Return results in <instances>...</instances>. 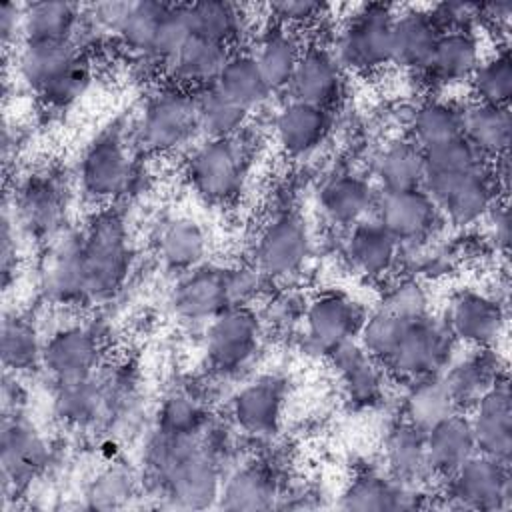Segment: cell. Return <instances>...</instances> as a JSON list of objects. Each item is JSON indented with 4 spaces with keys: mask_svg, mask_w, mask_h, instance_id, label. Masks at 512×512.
<instances>
[{
    "mask_svg": "<svg viewBox=\"0 0 512 512\" xmlns=\"http://www.w3.org/2000/svg\"><path fill=\"white\" fill-rule=\"evenodd\" d=\"M82 262L86 300L112 296L128 276L130 242L122 216L114 210L98 212L82 232Z\"/></svg>",
    "mask_w": 512,
    "mask_h": 512,
    "instance_id": "6da1fadb",
    "label": "cell"
},
{
    "mask_svg": "<svg viewBox=\"0 0 512 512\" xmlns=\"http://www.w3.org/2000/svg\"><path fill=\"white\" fill-rule=\"evenodd\" d=\"M388 4H362L336 40V60L354 72H372L392 62V22Z\"/></svg>",
    "mask_w": 512,
    "mask_h": 512,
    "instance_id": "7a4b0ae2",
    "label": "cell"
},
{
    "mask_svg": "<svg viewBox=\"0 0 512 512\" xmlns=\"http://www.w3.org/2000/svg\"><path fill=\"white\" fill-rule=\"evenodd\" d=\"M446 480V498L456 508L506 510L512 506L510 462L476 452Z\"/></svg>",
    "mask_w": 512,
    "mask_h": 512,
    "instance_id": "3957f363",
    "label": "cell"
},
{
    "mask_svg": "<svg viewBox=\"0 0 512 512\" xmlns=\"http://www.w3.org/2000/svg\"><path fill=\"white\" fill-rule=\"evenodd\" d=\"M454 344L456 338L446 322L428 316L406 326L394 354L384 366L406 384L430 374H440L450 362Z\"/></svg>",
    "mask_w": 512,
    "mask_h": 512,
    "instance_id": "277c9868",
    "label": "cell"
},
{
    "mask_svg": "<svg viewBox=\"0 0 512 512\" xmlns=\"http://www.w3.org/2000/svg\"><path fill=\"white\" fill-rule=\"evenodd\" d=\"M198 130L196 100L182 88L152 96L138 122V142L148 152H170Z\"/></svg>",
    "mask_w": 512,
    "mask_h": 512,
    "instance_id": "5b68a950",
    "label": "cell"
},
{
    "mask_svg": "<svg viewBox=\"0 0 512 512\" xmlns=\"http://www.w3.org/2000/svg\"><path fill=\"white\" fill-rule=\"evenodd\" d=\"M244 170L246 154L236 136L208 138L188 162V178L194 190L210 202L230 200L240 190Z\"/></svg>",
    "mask_w": 512,
    "mask_h": 512,
    "instance_id": "8992f818",
    "label": "cell"
},
{
    "mask_svg": "<svg viewBox=\"0 0 512 512\" xmlns=\"http://www.w3.org/2000/svg\"><path fill=\"white\" fill-rule=\"evenodd\" d=\"M132 178V160L120 128H108L94 138L80 160V184L94 202L120 196Z\"/></svg>",
    "mask_w": 512,
    "mask_h": 512,
    "instance_id": "52a82bcc",
    "label": "cell"
},
{
    "mask_svg": "<svg viewBox=\"0 0 512 512\" xmlns=\"http://www.w3.org/2000/svg\"><path fill=\"white\" fill-rule=\"evenodd\" d=\"M166 498L178 508H206L220 494V472L214 456L196 442L188 446L160 476Z\"/></svg>",
    "mask_w": 512,
    "mask_h": 512,
    "instance_id": "ba28073f",
    "label": "cell"
},
{
    "mask_svg": "<svg viewBox=\"0 0 512 512\" xmlns=\"http://www.w3.org/2000/svg\"><path fill=\"white\" fill-rule=\"evenodd\" d=\"M258 336L260 324L248 306L224 308L208 326V358L220 370H236L252 358L258 346Z\"/></svg>",
    "mask_w": 512,
    "mask_h": 512,
    "instance_id": "9c48e42d",
    "label": "cell"
},
{
    "mask_svg": "<svg viewBox=\"0 0 512 512\" xmlns=\"http://www.w3.org/2000/svg\"><path fill=\"white\" fill-rule=\"evenodd\" d=\"M304 322L310 346L328 354L336 346L354 340L364 324V314L352 298L340 292H324L306 306Z\"/></svg>",
    "mask_w": 512,
    "mask_h": 512,
    "instance_id": "30bf717a",
    "label": "cell"
},
{
    "mask_svg": "<svg viewBox=\"0 0 512 512\" xmlns=\"http://www.w3.org/2000/svg\"><path fill=\"white\" fill-rule=\"evenodd\" d=\"M438 214L436 202L424 188L382 192L374 202V220L398 244L426 236L434 228Z\"/></svg>",
    "mask_w": 512,
    "mask_h": 512,
    "instance_id": "8fae6325",
    "label": "cell"
},
{
    "mask_svg": "<svg viewBox=\"0 0 512 512\" xmlns=\"http://www.w3.org/2000/svg\"><path fill=\"white\" fill-rule=\"evenodd\" d=\"M502 304L476 290H460L448 306L446 326L456 340L476 348H492L504 328Z\"/></svg>",
    "mask_w": 512,
    "mask_h": 512,
    "instance_id": "7c38bea8",
    "label": "cell"
},
{
    "mask_svg": "<svg viewBox=\"0 0 512 512\" xmlns=\"http://www.w3.org/2000/svg\"><path fill=\"white\" fill-rule=\"evenodd\" d=\"M470 426L478 452L502 462L512 456V398L508 376L500 378L472 404Z\"/></svg>",
    "mask_w": 512,
    "mask_h": 512,
    "instance_id": "4fadbf2b",
    "label": "cell"
},
{
    "mask_svg": "<svg viewBox=\"0 0 512 512\" xmlns=\"http://www.w3.org/2000/svg\"><path fill=\"white\" fill-rule=\"evenodd\" d=\"M310 250V236L304 222L294 214L276 218L256 242L258 270L268 276H286L298 270Z\"/></svg>",
    "mask_w": 512,
    "mask_h": 512,
    "instance_id": "5bb4252c",
    "label": "cell"
},
{
    "mask_svg": "<svg viewBox=\"0 0 512 512\" xmlns=\"http://www.w3.org/2000/svg\"><path fill=\"white\" fill-rule=\"evenodd\" d=\"M42 364L56 384L90 378L98 364V340L82 326H64L42 344Z\"/></svg>",
    "mask_w": 512,
    "mask_h": 512,
    "instance_id": "9a60e30c",
    "label": "cell"
},
{
    "mask_svg": "<svg viewBox=\"0 0 512 512\" xmlns=\"http://www.w3.org/2000/svg\"><path fill=\"white\" fill-rule=\"evenodd\" d=\"M288 90L292 100L328 110L342 92V66L334 52L324 46L304 48Z\"/></svg>",
    "mask_w": 512,
    "mask_h": 512,
    "instance_id": "2e32d148",
    "label": "cell"
},
{
    "mask_svg": "<svg viewBox=\"0 0 512 512\" xmlns=\"http://www.w3.org/2000/svg\"><path fill=\"white\" fill-rule=\"evenodd\" d=\"M334 366L346 400L356 408L374 406L382 400L384 382L378 362L368 356L360 342L348 340L326 354Z\"/></svg>",
    "mask_w": 512,
    "mask_h": 512,
    "instance_id": "e0dca14e",
    "label": "cell"
},
{
    "mask_svg": "<svg viewBox=\"0 0 512 512\" xmlns=\"http://www.w3.org/2000/svg\"><path fill=\"white\" fill-rule=\"evenodd\" d=\"M176 314L184 320H212L230 308L226 268H194L176 286L172 296Z\"/></svg>",
    "mask_w": 512,
    "mask_h": 512,
    "instance_id": "ac0fdd59",
    "label": "cell"
},
{
    "mask_svg": "<svg viewBox=\"0 0 512 512\" xmlns=\"http://www.w3.org/2000/svg\"><path fill=\"white\" fill-rule=\"evenodd\" d=\"M284 408V384L272 376L258 378L232 398V418L248 434L276 432Z\"/></svg>",
    "mask_w": 512,
    "mask_h": 512,
    "instance_id": "d6986e66",
    "label": "cell"
},
{
    "mask_svg": "<svg viewBox=\"0 0 512 512\" xmlns=\"http://www.w3.org/2000/svg\"><path fill=\"white\" fill-rule=\"evenodd\" d=\"M442 34L430 10L410 8L398 12L392 22V62L424 72Z\"/></svg>",
    "mask_w": 512,
    "mask_h": 512,
    "instance_id": "ffe728a7",
    "label": "cell"
},
{
    "mask_svg": "<svg viewBox=\"0 0 512 512\" xmlns=\"http://www.w3.org/2000/svg\"><path fill=\"white\" fill-rule=\"evenodd\" d=\"M80 56L76 40H22L16 68L24 84L42 94Z\"/></svg>",
    "mask_w": 512,
    "mask_h": 512,
    "instance_id": "44dd1931",
    "label": "cell"
},
{
    "mask_svg": "<svg viewBox=\"0 0 512 512\" xmlns=\"http://www.w3.org/2000/svg\"><path fill=\"white\" fill-rule=\"evenodd\" d=\"M478 452L468 416L454 412L426 430V458L430 474L448 478Z\"/></svg>",
    "mask_w": 512,
    "mask_h": 512,
    "instance_id": "7402d4cb",
    "label": "cell"
},
{
    "mask_svg": "<svg viewBox=\"0 0 512 512\" xmlns=\"http://www.w3.org/2000/svg\"><path fill=\"white\" fill-rule=\"evenodd\" d=\"M484 164V158L464 138H454L434 148L424 150V180L422 188L436 202L448 188H452L466 174Z\"/></svg>",
    "mask_w": 512,
    "mask_h": 512,
    "instance_id": "603a6c76",
    "label": "cell"
},
{
    "mask_svg": "<svg viewBox=\"0 0 512 512\" xmlns=\"http://www.w3.org/2000/svg\"><path fill=\"white\" fill-rule=\"evenodd\" d=\"M498 200V186L494 172L486 164L476 168L448 188L438 200L436 206L444 212L454 224L466 226L484 218L492 204Z\"/></svg>",
    "mask_w": 512,
    "mask_h": 512,
    "instance_id": "cb8c5ba5",
    "label": "cell"
},
{
    "mask_svg": "<svg viewBox=\"0 0 512 512\" xmlns=\"http://www.w3.org/2000/svg\"><path fill=\"white\" fill-rule=\"evenodd\" d=\"M276 140L290 156L312 152L330 130V116L326 108L306 102L290 100L280 108L274 122Z\"/></svg>",
    "mask_w": 512,
    "mask_h": 512,
    "instance_id": "d4e9b609",
    "label": "cell"
},
{
    "mask_svg": "<svg viewBox=\"0 0 512 512\" xmlns=\"http://www.w3.org/2000/svg\"><path fill=\"white\" fill-rule=\"evenodd\" d=\"M480 64V42L474 30H444L424 74L436 84L470 80Z\"/></svg>",
    "mask_w": 512,
    "mask_h": 512,
    "instance_id": "484cf974",
    "label": "cell"
},
{
    "mask_svg": "<svg viewBox=\"0 0 512 512\" xmlns=\"http://www.w3.org/2000/svg\"><path fill=\"white\" fill-rule=\"evenodd\" d=\"M498 354L492 348H476L466 358L452 364L444 374L456 408H472L500 378L506 376Z\"/></svg>",
    "mask_w": 512,
    "mask_h": 512,
    "instance_id": "4316f807",
    "label": "cell"
},
{
    "mask_svg": "<svg viewBox=\"0 0 512 512\" xmlns=\"http://www.w3.org/2000/svg\"><path fill=\"white\" fill-rule=\"evenodd\" d=\"M418 490L396 478H384L376 472L358 474L340 496L344 510H402L418 506Z\"/></svg>",
    "mask_w": 512,
    "mask_h": 512,
    "instance_id": "83f0119b",
    "label": "cell"
},
{
    "mask_svg": "<svg viewBox=\"0 0 512 512\" xmlns=\"http://www.w3.org/2000/svg\"><path fill=\"white\" fill-rule=\"evenodd\" d=\"M512 120L508 106L474 102L462 110V136L482 158H500L508 152Z\"/></svg>",
    "mask_w": 512,
    "mask_h": 512,
    "instance_id": "f1b7e54d",
    "label": "cell"
},
{
    "mask_svg": "<svg viewBox=\"0 0 512 512\" xmlns=\"http://www.w3.org/2000/svg\"><path fill=\"white\" fill-rule=\"evenodd\" d=\"M376 196L368 180L356 174H340L324 184L320 190V208L324 216L342 226H354L366 220L374 210Z\"/></svg>",
    "mask_w": 512,
    "mask_h": 512,
    "instance_id": "f546056e",
    "label": "cell"
},
{
    "mask_svg": "<svg viewBox=\"0 0 512 512\" xmlns=\"http://www.w3.org/2000/svg\"><path fill=\"white\" fill-rule=\"evenodd\" d=\"M454 412L460 410L456 408V402L442 372L408 382L402 400V414L404 420L412 426L426 432Z\"/></svg>",
    "mask_w": 512,
    "mask_h": 512,
    "instance_id": "4dcf8cb0",
    "label": "cell"
},
{
    "mask_svg": "<svg viewBox=\"0 0 512 512\" xmlns=\"http://www.w3.org/2000/svg\"><path fill=\"white\" fill-rule=\"evenodd\" d=\"M44 286L46 292L60 302L86 300L82 234L66 236L54 246L44 270Z\"/></svg>",
    "mask_w": 512,
    "mask_h": 512,
    "instance_id": "1f68e13d",
    "label": "cell"
},
{
    "mask_svg": "<svg viewBox=\"0 0 512 512\" xmlns=\"http://www.w3.org/2000/svg\"><path fill=\"white\" fill-rule=\"evenodd\" d=\"M398 242L376 220H362L352 226L346 240V256L354 270L364 276L388 272L396 260Z\"/></svg>",
    "mask_w": 512,
    "mask_h": 512,
    "instance_id": "d6a6232c",
    "label": "cell"
},
{
    "mask_svg": "<svg viewBox=\"0 0 512 512\" xmlns=\"http://www.w3.org/2000/svg\"><path fill=\"white\" fill-rule=\"evenodd\" d=\"M384 458L392 478L416 484L430 474L426 458V432L402 420L390 428L384 440Z\"/></svg>",
    "mask_w": 512,
    "mask_h": 512,
    "instance_id": "836d02e7",
    "label": "cell"
},
{
    "mask_svg": "<svg viewBox=\"0 0 512 512\" xmlns=\"http://www.w3.org/2000/svg\"><path fill=\"white\" fill-rule=\"evenodd\" d=\"M302 50L298 36L288 26L274 24L262 34L254 58L270 90L288 88Z\"/></svg>",
    "mask_w": 512,
    "mask_h": 512,
    "instance_id": "e575fe53",
    "label": "cell"
},
{
    "mask_svg": "<svg viewBox=\"0 0 512 512\" xmlns=\"http://www.w3.org/2000/svg\"><path fill=\"white\" fill-rule=\"evenodd\" d=\"M228 56L230 50L226 44L190 36L180 52L168 62V70L180 84L206 88L216 82Z\"/></svg>",
    "mask_w": 512,
    "mask_h": 512,
    "instance_id": "d590c367",
    "label": "cell"
},
{
    "mask_svg": "<svg viewBox=\"0 0 512 512\" xmlns=\"http://www.w3.org/2000/svg\"><path fill=\"white\" fill-rule=\"evenodd\" d=\"M46 460V444L26 422L14 418L2 430V470L4 478L16 484L26 482Z\"/></svg>",
    "mask_w": 512,
    "mask_h": 512,
    "instance_id": "8d00e7d4",
    "label": "cell"
},
{
    "mask_svg": "<svg viewBox=\"0 0 512 512\" xmlns=\"http://www.w3.org/2000/svg\"><path fill=\"white\" fill-rule=\"evenodd\" d=\"M374 174L382 192L422 188L424 150L414 140L392 142L378 154Z\"/></svg>",
    "mask_w": 512,
    "mask_h": 512,
    "instance_id": "74e56055",
    "label": "cell"
},
{
    "mask_svg": "<svg viewBox=\"0 0 512 512\" xmlns=\"http://www.w3.org/2000/svg\"><path fill=\"white\" fill-rule=\"evenodd\" d=\"M214 86L248 112L264 104L272 94L250 52H230Z\"/></svg>",
    "mask_w": 512,
    "mask_h": 512,
    "instance_id": "f35d334b",
    "label": "cell"
},
{
    "mask_svg": "<svg viewBox=\"0 0 512 512\" xmlns=\"http://www.w3.org/2000/svg\"><path fill=\"white\" fill-rule=\"evenodd\" d=\"M62 216V194L52 180L36 178L24 184L14 200V218L32 234H50Z\"/></svg>",
    "mask_w": 512,
    "mask_h": 512,
    "instance_id": "ab89813d",
    "label": "cell"
},
{
    "mask_svg": "<svg viewBox=\"0 0 512 512\" xmlns=\"http://www.w3.org/2000/svg\"><path fill=\"white\" fill-rule=\"evenodd\" d=\"M78 22L72 2H32L22 6V40H76Z\"/></svg>",
    "mask_w": 512,
    "mask_h": 512,
    "instance_id": "60d3db41",
    "label": "cell"
},
{
    "mask_svg": "<svg viewBox=\"0 0 512 512\" xmlns=\"http://www.w3.org/2000/svg\"><path fill=\"white\" fill-rule=\"evenodd\" d=\"M206 234L202 226L190 218L168 222L158 236V254L172 270H194L206 254Z\"/></svg>",
    "mask_w": 512,
    "mask_h": 512,
    "instance_id": "b9f144b4",
    "label": "cell"
},
{
    "mask_svg": "<svg viewBox=\"0 0 512 512\" xmlns=\"http://www.w3.org/2000/svg\"><path fill=\"white\" fill-rule=\"evenodd\" d=\"M276 486L260 466H244L228 476L220 486L218 504L224 510H266L274 506Z\"/></svg>",
    "mask_w": 512,
    "mask_h": 512,
    "instance_id": "7bdbcfd3",
    "label": "cell"
},
{
    "mask_svg": "<svg viewBox=\"0 0 512 512\" xmlns=\"http://www.w3.org/2000/svg\"><path fill=\"white\" fill-rule=\"evenodd\" d=\"M462 110L446 100H428L416 108L410 120L412 140L422 148H434L462 136Z\"/></svg>",
    "mask_w": 512,
    "mask_h": 512,
    "instance_id": "ee69618b",
    "label": "cell"
},
{
    "mask_svg": "<svg viewBox=\"0 0 512 512\" xmlns=\"http://www.w3.org/2000/svg\"><path fill=\"white\" fill-rule=\"evenodd\" d=\"M196 100V116L198 130H202L208 138H232L244 126L248 118V110L230 100L224 92H220L214 84L200 88Z\"/></svg>",
    "mask_w": 512,
    "mask_h": 512,
    "instance_id": "f6af8a7d",
    "label": "cell"
},
{
    "mask_svg": "<svg viewBox=\"0 0 512 512\" xmlns=\"http://www.w3.org/2000/svg\"><path fill=\"white\" fill-rule=\"evenodd\" d=\"M186 16L192 36L230 46L242 30V12L236 4L206 0L186 4Z\"/></svg>",
    "mask_w": 512,
    "mask_h": 512,
    "instance_id": "bcb514c9",
    "label": "cell"
},
{
    "mask_svg": "<svg viewBox=\"0 0 512 512\" xmlns=\"http://www.w3.org/2000/svg\"><path fill=\"white\" fill-rule=\"evenodd\" d=\"M168 10V4L154 0L128 2V8L116 26V36L122 44L140 56H150L158 26Z\"/></svg>",
    "mask_w": 512,
    "mask_h": 512,
    "instance_id": "7dc6e473",
    "label": "cell"
},
{
    "mask_svg": "<svg viewBox=\"0 0 512 512\" xmlns=\"http://www.w3.org/2000/svg\"><path fill=\"white\" fill-rule=\"evenodd\" d=\"M476 102L490 106H508L512 96V60L508 48L498 50L488 60H480L470 76Z\"/></svg>",
    "mask_w": 512,
    "mask_h": 512,
    "instance_id": "c3c4849f",
    "label": "cell"
},
{
    "mask_svg": "<svg viewBox=\"0 0 512 512\" xmlns=\"http://www.w3.org/2000/svg\"><path fill=\"white\" fill-rule=\"evenodd\" d=\"M2 360L10 370H30L42 362V344L24 318H6L2 324Z\"/></svg>",
    "mask_w": 512,
    "mask_h": 512,
    "instance_id": "681fc988",
    "label": "cell"
},
{
    "mask_svg": "<svg viewBox=\"0 0 512 512\" xmlns=\"http://www.w3.org/2000/svg\"><path fill=\"white\" fill-rule=\"evenodd\" d=\"M54 404L60 418L74 424H84L96 418L102 404V392L94 384L92 376L84 380L58 382Z\"/></svg>",
    "mask_w": 512,
    "mask_h": 512,
    "instance_id": "f907efd6",
    "label": "cell"
},
{
    "mask_svg": "<svg viewBox=\"0 0 512 512\" xmlns=\"http://www.w3.org/2000/svg\"><path fill=\"white\" fill-rule=\"evenodd\" d=\"M412 322H404L394 318L384 310H376L368 320H364L360 328V344L378 364H386L394 354L406 326Z\"/></svg>",
    "mask_w": 512,
    "mask_h": 512,
    "instance_id": "816d5d0a",
    "label": "cell"
},
{
    "mask_svg": "<svg viewBox=\"0 0 512 512\" xmlns=\"http://www.w3.org/2000/svg\"><path fill=\"white\" fill-rule=\"evenodd\" d=\"M428 306L426 288L418 280L402 278L386 290L378 308L404 322H418L428 318Z\"/></svg>",
    "mask_w": 512,
    "mask_h": 512,
    "instance_id": "f5cc1de1",
    "label": "cell"
},
{
    "mask_svg": "<svg viewBox=\"0 0 512 512\" xmlns=\"http://www.w3.org/2000/svg\"><path fill=\"white\" fill-rule=\"evenodd\" d=\"M204 418V410L194 398L174 394L166 398L160 408L158 430L174 436H196L204 424Z\"/></svg>",
    "mask_w": 512,
    "mask_h": 512,
    "instance_id": "db71d44e",
    "label": "cell"
},
{
    "mask_svg": "<svg viewBox=\"0 0 512 512\" xmlns=\"http://www.w3.org/2000/svg\"><path fill=\"white\" fill-rule=\"evenodd\" d=\"M190 36L192 30L186 16V4H168V10L158 26L150 56L168 66V62L180 52Z\"/></svg>",
    "mask_w": 512,
    "mask_h": 512,
    "instance_id": "11a10c76",
    "label": "cell"
},
{
    "mask_svg": "<svg viewBox=\"0 0 512 512\" xmlns=\"http://www.w3.org/2000/svg\"><path fill=\"white\" fill-rule=\"evenodd\" d=\"M92 80V68L84 56H80L66 72H62L40 96L48 106L64 108L76 102Z\"/></svg>",
    "mask_w": 512,
    "mask_h": 512,
    "instance_id": "9f6ffc18",
    "label": "cell"
},
{
    "mask_svg": "<svg viewBox=\"0 0 512 512\" xmlns=\"http://www.w3.org/2000/svg\"><path fill=\"white\" fill-rule=\"evenodd\" d=\"M270 12L276 16L278 24L292 28L318 20L324 12V4L312 0H282L272 2Z\"/></svg>",
    "mask_w": 512,
    "mask_h": 512,
    "instance_id": "6f0895ef",
    "label": "cell"
},
{
    "mask_svg": "<svg viewBox=\"0 0 512 512\" xmlns=\"http://www.w3.org/2000/svg\"><path fill=\"white\" fill-rule=\"evenodd\" d=\"M16 218L10 216L8 204L2 212V276L4 284H8V278L12 274V268L16 266Z\"/></svg>",
    "mask_w": 512,
    "mask_h": 512,
    "instance_id": "680465c9",
    "label": "cell"
},
{
    "mask_svg": "<svg viewBox=\"0 0 512 512\" xmlns=\"http://www.w3.org/2000/svg\"><path fill=\"white\" fill-rule=\"evenodd\" d=\"M128 492H130V480L126 478V474L120 470H110L96 480L92 496L94 498L98 496V500H110L112 504L114 498L126 496Z\"/></svg>",
    "mask_w": 512,
    "mask_h": 512,
    "instance_id": "91938a15",
    "label": "cell"
},
{
    "mask_svg": "<svg viewBox=\"0 0 512 512\" xmlns=\"http://www.w3.org/2000/svg\"><path fill=\"white\" fill-rule=\"evenodd\" d=\"M22 34V6L14 2H4L0 6V36L4 46L16 40V34Z\"/></svg>",
    "mask_w": 512,
    "mask_h": 512,
    "instance_id": "94428289",
    "label": "cell"
},
{
    "mask_svg": "<svg viewBox=\"0 0 512 512\" xmlns=\"http://www.w3.org/2000/svg\"><path fill=\"white\" fill-rule=\"evenodd\" d=\"M490 216V222H492V230H494V240L496 244L506 250L508 248V242H510V220H508V208H506V202L504 200H496L490 208V212L486 214Z\"/></svg>",
    "mask_w": 512,
    "mask_h": 512,
    "instance_id": "6125c7cd",
    "label": "cell"
}]
</instances>
